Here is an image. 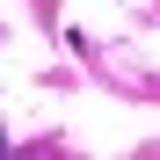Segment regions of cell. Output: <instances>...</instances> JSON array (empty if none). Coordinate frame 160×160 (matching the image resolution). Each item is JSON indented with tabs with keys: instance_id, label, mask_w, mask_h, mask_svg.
<instances>
[{
	"instance_id": "6da1fadb",
	"label": "cell",
	"mask_w": 160,
	"mask_h": 160,
	"mask_svg": "<svg viewBox=\"0 0 160 160\" xmlns=\"http://www.w3.org/2000/svg\"><path fill=\"white\" fill-rule=\"evenodd\" d=\"M0 160H8V138H0Z\"/></svg>"
}]
</instances>
